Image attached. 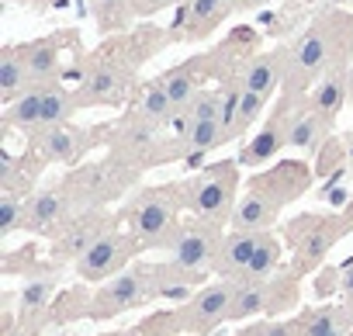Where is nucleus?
Returning a JSON list of instances; mask_svg holds the SVG:
<instances>
[{"label":"nucleus","instance_id":"nucleus-39","mask_svg":"<svg viewBox=\"0 0 353 336\" xmlns=\"http://www.w3.org/2000/svg\"><path fill=\"white\" fill-rule=\"evenodd\" d=\"M350 336H353V333H350Z\"/></svg>","mask_w":353,"mask_h":336},{"label":"nucleus","instance_id":"nucleus-28","mask_svg":"<svg viewBox=\"0 0 353 336\" xmlns=\"http://www.w3.org/2000/svg\"><path fill=\"white\" fill-rule=\"evenodd\" d=\"M139 118L149 121V125H166V121L176 118V108H173V101H170V94L163 90L159 80L145 83V90L139 97Z\"/></svg>","mask_w":353,"mask_h":336},{"label":"nucleus","instance_id":"nucleus-32","mask_svg":"<svg viewBox=\"0 0 353 336\" xmlns=\"http://www.w3.org/2000/svg\"><path fill=\"white\" fill-rule=\"evenodd\" d=\"M263 108H267V97L263 94H253V90H246L243 87V97H239V108H236V125H232V139H239V135H246L256 121H260V115H263Z\"/></svg>","mask_w":353,"mask_h":336},{"label":"nucleus","instance_id":"nucleus-7","mask_svg":"<svg viewBox=\"0 0 353 336\" xmlns=\"http://www.w3.org/2000/svg\"><path fill=\"white\" fill-rule=\"evenodd\" d=\"M135 253H142V243H139L132 233L108 229V233L73 264V270H77V277L87 281V284H104V281H111L114 274H121Z\"/></svg>","mask_w":353,"mask_h":336},{"label":"nucleus","instance_id":"nucleus-14","mask_svg":"<svg viewBox=\"0 0 353 336\" xmlns=\"http://www.w3.org/2000/svg\"><path fill=\"white\" fill-rule=\"evenodd\" d=\"M263 233H267V229H263ZM263 233H239V229L225 233L222 250H219V260H215V274L225 277V281L246 277V267H250V260H253V253H256Z\"/></svg>","mask_w":353,"mask_h":336},{"label":"nucleus","instance_id":"nucleus-2","mask_svg":"<svg viewBox=\"0 0 353 336\" xmlns=\"http://www.w3.org/2000/svg\"><path fill=\"white\" fill-rule=\"evenodd\" d=\"M308 181H312V170L305 163H298V159L277 163L274 170H267V174L250 181V191L239 198L229 226L239 229V233H263V229H270L277 222L281 208L288 201H294L308 188Z\"/></svg>","mask_w":353,"mask_h":336},{"label":"nucleus","instance_id":"nucleus-16","mask_svg":"<svg viewBox=\"0 0 353 336\" xmlns=\"http://www.w3.org/2000/svg\"><path fill=\"white\" fill-rule=\"evenodd\" d=\"M288 80V49L284 52H263V56H253L239 77V83L253 94H263L270 97L281 83Z\"/></svg>","mask_w":353,"mask_h":336},{"label":"nucleus","instance_id":"nucleus-35","mask_svg":"<svg viewBox=\"0 0 353 336\" xmlns=\"http://www.w3.org/2000/svg\"><path fill=\"white\" fill-rule=\"evenodd\" d=\"M4 336H28V333H25L21 326H14V322L8 319V326H4Z\"/></svg>","mask_w":353,"mask_h":336},{"label":"nucleus","instance_id":"nucleus-19","mask_svg":"<svg viewBox=\"0 0 353 336\" xmlns=\"http://www.w3.org/2000/svg\"><path fill=\"white\" fill-rule=\"evenodd\" d=\"M125 87H128V77L118 70V66H101L87 77V83L77 90L80 94V104L83 108H94V104H114L125 97Z\"/></svg>","mask_w":353,"mask_h":336},{"label":"nucleus","instance_id":"nucleus-25","mask_svg":"<svg viewBox=\"0 0 353 336\" xmlns=\"http://www.w3.org/2000/svg\"><path fill=\"white\" fill-rule=\"evenodd\" d=\"M80 94L66 90L63 83H49L46 87V101H42V125L39 128H56V125H70V118L80 111Z\"/></svg>","mask_w":353,"mask_h":336},{"label":"nucleus","instance_id":"nucleus-37","mask_svg":"<svg viewBox=\"0 0 353 336\" xmlns=\"http://www.w3.org/2000/svg\"><path fill=\"white\" fill-rule=\"evenodd\" d=\"M239 336H250V333H246V329H243V333H239Z\"/></svg>","mask_w":353,"mask_h":336},{"label":"nucleus","instance_id":"nucleus-12","mask_svg":"<svg viewBox=\"0 0 353 336\" xmlns=\"http://www.w3.org/2000/svg\"><path fill=\"white\" fill-rule=\"evenodd\" d=\"M35 149L49 163H77L90 149V135L73 128V125H56V128H39Z\"/></svg>","mask_w":353,"mask_h":336},{"label":"nucleus","instance_id":"nucleus-9","mask_svg":"<svg viewBox=\"0 0 353 336\" xmlns=\"http://www.w3.org/2000/svg\"><path fill=\"white\" fill-rule=\"evenodd\" d=\"M73 191L70 184H52V188H39L28 198V212H25V229L32 233H49V229H63L73 215Z\"/></svg>","mask_w":353,"mask_h":336},{"label":"nucleus","instance_id":"nucleus-34","mask_svg":"<svg viewBox=\"0 0 353 336\" xmlns=\"http://www.w3.org/2000/svg\"><path fill=\"white\" fill-rule=\"evenodd\" d=\"M339 295H343V305L353 308V257H350V264L339 267Z\"/></svg>","mask_w":353,"mask_h":336},{"label":"nucleus","instance_id":"nucleus-17","mask_svg":"<svg viewBox=\"0 0 353 336\" xmlns=\"http://www.w3.org/2000/svg\"><path fill=\"white\" fill-rule=\"evenodd\" d=\"M201 66H205V59H191V63H181V66H173L170 73L159 77L163 90L170 94V101L176 108V118H181L194 104V97L201 94V80H205V70Z\"/></svg>","mask_w":353,"mask_h":336},{"label":"nucleus","instance_id":"nucleus-23","mask_svg":"<svg viewBox=\"0 0 353 336\" xmlns=\"http://www.w3.org/2000/svg\"><path fill=\"white\" fill-rule=\"evenodd\" d=\"M350 333H353V308L343 305V302L305 312V333L301 336H350Z\"/></svg>","mask_w":353,"mask_h":336},{"label":"nucleus","instance_id":"nucleus-10","mask_svg":"<svg viewBox=\"0 0 353 336\" xmlns=\"http://www.w3.org/2000/svg\"><path fill=\"white\" fill-rule=\"evenodd\" d=\"M339 229H343V226L322 222V219H315V215L291 222V236H294V246H298V274H305L312 264H319V260L325 257V250L343 236Z\"/></svg>","mask_w":353,"mask_h":336},{"label":"nucleus","instance_id":"nucleus-4","mask_svg":"<svg viewBox=\"0 0 353 336\" xmlns=\"http://www.w3.org/2000/svg\"><path fill=\"white\" fill-rule=\"evenodd\" d=\"M184 188V208L194 212V219H208L225 226L236 212V191H239V159H222L212 163L191 181L181 184Z\"/></svg>","mask_w":353,"mask_h":336},{"label":"nucleus","instance_id":"nucleus-20","mask_svg":"<svg viewBox=\"0 0 353 336\" xmlns=\"http://www.w3.org/2000/svg\"><path fill=\"white\" fill-rule=\"evenodd\" d=\"M176 139H181V149H184L188 163H198L208 149L229 142L222 121H181V132H176Z\"/></svg>","mask_w":353,"mask_h":336},{"label":"nucleus","instance_id":"nucleus-18","mask_svg":"<svg viewBox=\"0 0 353 336\" xmlns=\"http://www.w3.org/2000/svg\"><path fill=\"white\" fill-rule=\"evenodd\" d=\"M288 118H291V111H281V115H274L270 121H267V128L263 132H256L243 149H239V166H263L267 159H274L277 156V149L281 146H288Z\"/></svg>","mask_w":353,"mask_h":336},{"label":"nucleus","instance_id":"nucleus-33","mask_svg":"<svg viewBox=\"0 0 353 336\" xmlns=\"http://www.w3.org/2000/svg\"><path fill=\"white\" fill-rule=\"evenodd\" d=\"M250 336H298L305 333V315L301 319H267V322H256L246 329Z\"/></svg>","mask_w":353,"mask_h":336},{"label":"nucleus","instance_id":"nucleus-8","mask_svg":"<svg viewBox=\"0 0 353 336\" xmlns=\"http://www.w3.org/2000/svg\"><path fill=\"white\" fill-rule=\"evenodd\" d=\"M222 239L225 236H222L219 222H208V219L184 222L181 233H176L173 243H170V260L176 267L194 270V274H215V260H219Z\"/></svg>","mask_w":353,"mask_h":336},{"label":"nucleus","instance_id":"nucleus-29","mask_svg":"<svg viewBox=\"0 0 353 336\" xmlns=\"http://www.w3.org/2000/svg\"><path fill=\"white\" fill-rule=\"evenodd\" d=\"M56 281L59 277H32V281H25V288H21V315L25 319H35V315H42L49 308V302L56 295Z\"/></svg>","mask_w":353,"mask_h":336},{"label":"nucleus","instance_id":"nucleus-21","mask_svg":"<svg viewBox=\"0 0 353 336\" xmlns=\"http://www.w3.org/2000/svg\"><path fill=\"white\" fill-rule=\"evenodd\" d=\"M28 87H32V73H28V63H25V49L8 46L0 52V97H4V104H11Z\"/></svg>","mask_w":353,"mask_h":336},{"label":"nucleus","instance_id":"nucleus-36","mask_svg":"<svg viewBox=\"0 0 353 336\" xmlns=\"http://www.w3.org/2000/svg\"><path fill=\"white\" fill-rule=\"evenodd\" d=\"M243 8H253V4H263V0H239Z\"/></svg>","mask_w":353,"mask_h":336},{"label":"nucleus","instance_id":"nucleus-27","mask_svg":"<svg viewBox=\"0 0 353 336\" xmlns=\"http://www.w3.org/2000/svg\"><path fill=\"white\" fill-rule=\"evenodd\" d=\"M229 11H232V0H188V11H184L188 35L212 32L222 18H229Z\"/></svg>","mask_w":353,"mask_h":336},{"label":"nucleus","instance_id":"nucleus-13","mask_svg":"<svg viewBox=\"0 0 353 336\" xmlns=\"http://www.w3.org/2000/svg\"><path fill=\"white\" fill-rule=\"evenodd\" d=\"M66 42H70V35H46V39H35L32 46H21L28 73H32V83H59L63 46Z\"/></svg>","mask_w":353,"mask_h":336},{"label":"nucleus","instance_id":"nucleus-5","mask_svg":"<svg viewBox=\"0 0 353 336\" xmlns=\"http://www.w3.org/2000/svg\"><path fill=\"white\" fill-rule=\"evenodd\" d=\"M152 298H159L152 264H139V267H128V270L114 274L111 281H104L94 291V298L87 305V315L90 319H111V315L132 312V308H139Z\"/></svg>","mask_w":353,"mask_h":336},{"label":"nucleus","instance_id":"nucleus-6","mask_svg":"<svg viewBox=\"0 0 353 336\" xmlns=\"http://www.w3.org/2000/svg\"><path fill=\"white\" fill-rule=\"evenodd\" d=\"M232 298H236V281L219 277V281L205 284L198 295H191L181 308L173 312L176 329L194 333V336L212 333L215 326H222V322L232 319Z\"/></svg>","mask_w":353,"mask_h":336},{"label":"nucleus","instance_id":"nucleus-1","mask_svg":"<svg viewBox=\"0 0 353 336\" xmlns=\"http://www.w3.org/2000/svg\"><path fill=\"white\" fill-rule=\"evenodd\" d=\"M353 49V21L339 11L322 14L312 28H305L288 46V87H308L312 80H322L325 73L339 70V63Z\"/></svg>","mask_w":353,"mask_h":336},{"label":"nucleus","instance_id":"nucleus-11","mask_svg":"<svg viewBox=\"0 0 353 336\" xmlns=\"http://www.w3.org/2000/svg\"><path fill=\"white\" fill-rule=\"evenodd\" d=\"M108 229H114V226H108V219L101 215V212H87V215H73L66 226H63V233H59V243L52 246V257H63V260H80Z\"/></svg>","mask_w":353,"mask_h":336},{"label":"nucleus","instance_id":"nucleus-24","mask_svg":"<svg viewBox=\"0 0 353 336\" xmlns=\"http://www.w3.org/2000/svg\"><path fill=\"white\" fill-rule=\"evenodd\" d=\"M46 87L49 83H32L21 97H14L4 111V121L14 125V128H25V132H39L42 125V101H46Z\"/></svg>","mask_w":353,"mask_h":336},{"label":"nucleus","instance_id":"nucleus-26","mask_svg":"<svg viewBox=\"0 0 353 336\" xmlns=\"http://www.w3.org/2000/svg\"><path fill=\"white\" fill-rule=\"evenodd\" d=\"M281 260H284V246H281V239L267 229V233L260 236V246H256L250 267H246V277H239V281H267V277H274V274L281 270Z\"/></svg>","mask_w":353,"mask_h":336},{"label":"nucleus","instance_id":"nucleus-15","mask_svg":"<svg viewBox=\"0 0 353 336\" xmlns=\"http://www.w3.org/2000/svg\"><path fill=\"white\" fill-rule=\"evenodd\" d=\"M329 128H332V118H325L312 104L298 108L288 118V146L301 149V152H319V146L329 142Z\"/></svg>","mask_w":353,"mask_h":336},{"label":"nucleus","instance_id":"nucleus-38","mask_svg":"<svg viewBox=\"0 0 353 336\" xmlns=\"http://www.w3.org/2000/svg\"><path fill=\"white\" fill-rule=\"evenodd\" d=\"M11 4H14V0H11Z\"/></svg>","mask_w":353,"mask_h":336},{"label":"nucleus","instance_id":"nucleus-3","mask_svg":"<svg viewBox=\"0 0 353 336\" xmlns=\"http://www.w3.org/2000/svg\"><path fill=\"white\" fill-rule=\"evenodd\" d=\"M181 212H184V188L181 184H159L139 191L125 208L128 233L142 243V250H170L173 236L181 233Z\"/></svg>","mask_w":353,"mask_h":336},{"label":"nucleus","instance_id":"nucleus-31","mask_svg":"<svg viewBox=\"0 0 353 336\" xmlns=\"http://www.w3.org/2000/svg\"><path fill=\"white\" fill-rule=\"evenodd\" d=\"M222 108H225L222 90H201L194 104L181 115V121H222Z\"/></svg>","mask_w":353,"mask_h":336},{"label":"nucleus","instance_id":"nucleus-30","mask_svg":"<svg viewBox=\"0 0 353 336\" xmlns=\"http://www.w3.org/2000/svg\"><path fill=\"white\" fill-rule=\"evenodd\" d=\"M25 212H28V198L21 191L0 195V239H8L18 229H25Z\"/></svg>","mask_w":353,"mask_h":336},{"label":"nucleus","instance_id":"nucleus-22","mask_svg":"<svg viewBox=\"0 0 353 336\" xmlns=\"http://www.w3.org/2000/svg\"><path fill=\"white\" fill-rule=\"evenodd\" d=\"M346 101H350V77H346L343 70H332V73H325L322 80H315L312 97H308V104H312L315 111H322L325 118H336Z\"/></svg>","mask_w":353,"mask_h":336}]
</instances>
